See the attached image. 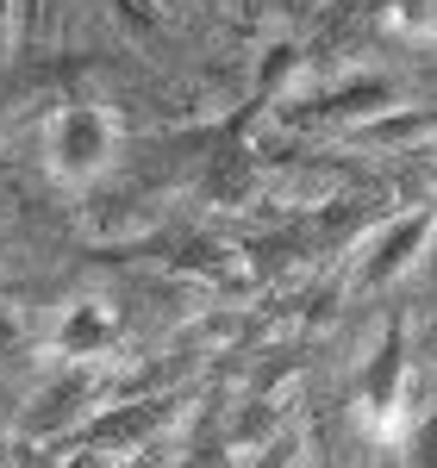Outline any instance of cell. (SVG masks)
Wrapping results in <instances>:
<instances>
[{"label":"cell","mask_w":437,"mask_h":468,"mask_svg":"<svg viewBox=\"0 0 437 468\" xmlns=\"http://www.w3.org/2000/svg\"><path fill=\"white\" fill-rule=\"evenodd\" d=\"M119 112L94 107V101H75V107L50 112V132H44V163L63 187H94L112 176L119 163Z\"/></svg>","instance_id":"obj_1"},{"label":"cell","mask_w":437,"mask_h":468,"mask_svg":"<svg viewBox=\"0 0 437 468\" xmlns=\"http://www.w3.org/2000/svg\"><path fill=\"white\" fill-rule=\"evenodd\" d=\"M432 187H437V163H432Z\"/></svg>","instance_id":"obj_12"},{"label":"cell","mask_w":437,"mask_h":468,"mask_svg":"<svg viewBox=\"0 0 437 468\" xmlns=\"http://www.w3.org/2000/svg\"><path fill=\"white\" fill-rule=\"evenodd\" d=\"M406 468H437V419H425L419 431H406Z\"/></svg>","instance_id":"obj_9"},{"label":"cell","mask_w":437,"mask_h":468,"mask_svg":"<svg viewBox=\"0 0 437 468\" xmlns=\"http://www.w3.org/2000/svg\"><path fill=\"white\" fill-rule=\"evenodd\" d=\"M119 337V306L101 300V293H81L57 313V331H50V350L57 362H94L107 356V344Z\"/></svg>","instance_id":"obj_3"},{"label":"cell","mask_w":437,"mask_h":468,"mask_svg":"<svg viewBox=\"0 0 437 468\" xmlns=\"http://www.w3.org/2000/svg\"><path fill=\"white\" fill-rule=\"evenodd\" d=\"M400 107V94L381 81V75H363V81H344V88H331L319 101H306V112H319V119H350V125H363L375 112Z\"/></svg>","instance_id":"obj_6"},{"label":"cell","mask_w":437,"mask_h":468,"mask_svg":"<svg viewBox=\"0 0 437 468\" xmlns=\"http://www.w3.org/2000/svg\"><path fill=\"white\" fill-rule=\"evenodd\" d=\"M432 238H437V218L432 213L394 218V225L375 238V250L363 256V288H388V282H400L406 269H419V256L432 250Z\"/></svg>","instance_id":"obj_5"},{"label":"cell","mask_w":437,"mask_h":468,"mask_svg":"<svg viewBox=\"0 0 437 468\" xmlns=\"http://www.w3.org/2000/svg\"><path fill=\"white\" fill-rule=\"evenodd\" d=\"M13 344H19V319H13V313H0V356H6Z\"/></svg>","instance_id":"obj_10"},{"label":"cell","mask_w":437,"mask_h":468,"mask_svg":"<svg viewBox=\"0 0 437 468\" xmlns=\"http://www.w3.org/2000/svg\"><path fill=\"white\" fill-rule=\"evenodd\" d=\"M94 399H101L94 368H88V362H63L57 381L26 406V431H37V437L44 431H69L75 419H94Z\"/></svg>","instance_id":"obj_4"},{"label":"cell","mask_w":437,"mask_h":468,"mask_svg":"<svg viewBox=\"0 0 437 468\" xmlns=\"http://www.w3.org/2000/svg\"><path fill=\"white\" fill-rule=\"evenodd\" d=\"M363 425L381 443H406V337L400 324L394 331H381V344H375V356L363 368Z\"/></svg>","instance_id":"obj_2"},{"label":"cell","mask_w":437,"mask_h":468,"mask_svg":"<svg viewBox=\"0 0 437 468\" xmlns=\"http://www.w3.org/2000/svg\"><path fill=\"white\" fill-rule=\"evenodd\" d=\"M0 37H6V0H0Z\"/></svg>","instance_id":"obj_11"},{"label":"cell","mask_w":437,"mask_h":468,"mask_svg":"<svg viewBox=\"0 0 437 468\" xmlns=\"http://www.w3.org/2000/svg\"><path fill=\"white\" fill-rule=\"evenodd\" d=\"M425 132H437V112H425V107H388V112H375V119H363V125H350V138L368 150L419 144Z\"/></svg>","instance_id":"obj_7"},{"label":"cell","mask_w":437,"mask_h":468,"mask_svg":"<svg viewBox=\"0 0 437 468\" xmlns=\"http://www.w3.org/2000/svg\"><path fill=\"white\" fill-rule=\"evenodd\" d=\"M388 26L412 44H437V0H388Z\"/></svg>","instance_id":"obj_8"}]
</instances>
